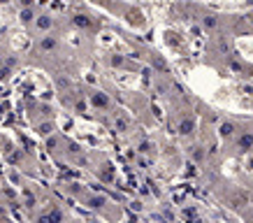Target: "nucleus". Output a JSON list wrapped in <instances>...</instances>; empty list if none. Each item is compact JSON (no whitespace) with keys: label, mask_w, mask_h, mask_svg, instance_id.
Listing matches in <instances>:
<instances>
[{"label":"nucleus","mask_w":253,"mask_h":223,"mask_svg":"<svg viewBox=\"0 0 253 223\" xmlns=\"http://www.w3.org/2000/svg\"><path fill=\"white\" fill-rule=\"evenodd\" d=\"M232 133H235V126H232V123H223V126H221V135L230 137Z\"/></svg>","instance_id":"obj_3"},{"label":"nucleus","mask_w":253,"mask_h":223,"mask_svg":"<svg viewBox=\"0 0 253 223\" xmlns=\"http://www.w3.org/2000/svg\"><path fill=\"white\" fill-rule=\"evenodd\" d=\"M7 77V70H0V79H5Z\"/></svg>","instance_id":"obj_10"},{"label":"nucleus","mask_w":253,"mask_h":223,"mask_svg":"<svg viewBox=\"0 0 253 223\" xmlns=\"http://www.w3.org/2000/svg\"><path fill=\"white\" fill-rule=\"evenodd\" d=\"M191 131H193V121H188V119H186V121L181 123V133H184V135H188Z\"/></svg>","instance_id":"obj_5"},{"label":"nucleus","mask_w":253,"mask_h":223,"mask_svg":"<svg viewBox=\"0 0 253 223\" xmlns=\"http://www.w3.org/2000/svg\"><path fill=\"white\" fill-rule=\"evenodd\" d=\"M93 102H95V105H107V98H105V95H95Z\"/></svg>","instance_id":"obj_7"},{"label":"nucleus","mask_w":253,"mask_h":223,"mask_svg":"<svg viewBox=\"0 0 253 223\" xmlns=\"http://www.w3.org/2000/svg\"><path fill=\"white\" fill-rule=\"evenodd\" d=\"M23 5H31V0H23Z\"/></svg>","instance_id":"obj_11"},{"label":"nucleus","mask_w":253,"mask_h":223,"mask_svg":"<svg viewBox=\"0 0 253 223\" xmlns=\"http://www.w3.org/2000/svg\"><path fill=\"white\" fill-rule=\"evenodd\" d=\"M51 46H54V40L51 38H46L44 42H42V49H51Z\"/></svg>","instance_id":"obj_8"},{"label":"nucleus","mask_w":253,"mask_h":223,"mask_svg":"<svg viewBox=\"0 0 253 223\" xmlns=\"http://www.w3.org/2000/svg\"><path fill=\"white\" fill-rule=\"evenodd\" d=\"M31 19H33V12H31V9H23V12H21V21H31Z\"/></svg>","instance_id":"obj_6"},{"label":"nucleus","mask_w":253,"mask_h":223,"mask_svg":"<svg viewBox=\"0 0 253 223\" xmlns=\"http://www.w3.org/2000/svg\"><path fill=\"white\" fill-rule=\"evenodd\" d=\"M75 23H77V26H82V28H88V26H91V21H88V16H84V14H82V16H75Z\"/></svg>","instance_id":"obj_2"},{"label":"nucleus","mask_w":253,"mask_h":223,"mask_svg":"<svg viewBox=\"0 0 253 223\" xmlns=\"http://www.w3.org/2000/svg\"><path fill=\"white\" fill-rule=\"evenodd\" d=\"M49 26H51V19H49V16H40L38 19V28H49Z\"/></svg>","instance_id":"obj_4"},{"label":"nucleus","mask_w":253,"mask_h":223,"mask_svg":"<svg viewBox=\"0 0 253 223\" xmlns=\"http://www.w3.org/2000/svg\"><path fill=\"white\" fill-rule=\"evenodd\" d=\"M112 63H114V65H123V58H116V56H114V58H112Z\"/></svg>","instance_id":"obj_9"},{"label":"nucleus","mask_w":253,"mask_h":223,"mask_svg":"<svg viewBox=\"0 0 253 223\" xmlns=\"http://www.w3.org/2000/svg\"><path fill=\"white\" fill-rule=\"evenodd\" d=\"M202 26H205L207 31H214L216 26H218V16H214V14L205 16V19H202Z\"/></svg>","instance_id":"obj_1"}]
</instances>
